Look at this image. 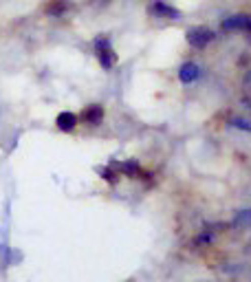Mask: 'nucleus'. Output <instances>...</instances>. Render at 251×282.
<instances>
[{"instance_id":"f257e3e1","label":"nucleus","mask_w":251,"mask_h":282,"mask_svg":"<svg viewBox=\"0 0 251 282\" xmlns=\"http://www.w3.org/2000/svg\"><path fill=\"white\" fill-rule=\"evenodd\" d=\"M92 49H95V55L99 60V64H102V69L104 71H110V69H115V64H117V53L115 49H112V42H110V36H97L95 40H92Z\"/></svg>"},{"instance_id":"f03ea898","label":"nucleus","mask_w":251,"mask_h":282,"mask_svg":"<svg viewBox=\"0 0 251 282\" xmlns=\"http://www.w3.org/2000/svg\"><path fill=\"white\" fill-rule=\"evenodd\" d=\"M216 33L209 29V26L205 24H198V26H192V29L185 31V40H187V44L192 46V49H198L203 51L205 46H209L211 42H214Z\"/></svg>"},{"instance_id":"7ed1b4c3","label":"nucleus","mask_w":251,"mask_h":282,"mask_svg":"<svg viewBox=\"0 0 251 282\" xmlns=\"http://www.w3.org/2000/svg\"><path fill=\"white\" fill-rule=\"evenodd\" d=\"M145 11H148L150 18H161V20H181L183 18V11L176 9L174 5L165 3V0H150Z\"/></svg>"},{"instance_id":"20e7f679","label":"nucleus","mask_w":251,"mask_h":282,"mask_svg":"<svg viewBox=\"0 0 251 282\" xmlns=\"http://www.w3.org/2000/svg\"><path fill=\"white\" fill-rule=\"evenodd\" d=\"M251 22V13H234V16L225 18L221 22V29L227 31V33H234V31H247V26Z\"/></svg>"},{"instance_id":"39448f33","label":"nucleus","mask_w":251,"mask_h":282,"mask_svg":"<svg viewBox=\"0 0 251 282\" xmlns=\"http://www.w3.org/2000/svg\"><path fill=\"white\" fill-rule=\"evenodd\" d=\"M79 117H82V122H84V124L99 126V124H102V119H104V106H99V104H90V106H86Z\"/></svg>"},{"instance_id":"423d86ee","label":"nucleus","mask_w":251,"mask_h":282,"mask_svg":"<svg viewBox=\"0 0 251 282\" xmlns=\"http://www.w3.org/2000/svg\"><path fill=\"white\" fill-rule=\"evenodd\" d=\"M77 122H79V117L75 115V112H71V110H62L55 117V126L62 132H73L77 128Z\"/></svg>"},{"instance_id":"0eeeda50","label":"nucleus","mask_w":251,"mask_h":282,"mask_svg":"<svg viewBox=\"0 0 251 282\" xmlns=\"http://www.w3.org/2000/svg\"><path fill=\"white\" fill-rule=\"evenodd\" d=\"M198 77H201V66L196 62H185L181 69H178V79H181L183 84H192V82H196Z\"/></svg>"},{"instance_id":"6e6552de","label":"nucleus","mask_w":251,"mask_h":282,"mask_svg":"<svg viewBox=\"0 0 251 282\" xmlns=\"http://www.w3.org/2000/svg\"><path fill=\"white\" fill-rule=\"evenodd\" d=\"M71 9V0H49L44 5V13L51 18H62Z\"/></svg>"},{"instance_id":"1a4fd4ad","label":"nucleus","mask_w":251,"mask_h":282,"mask_svg":"<svg viewBox=\"0 0 251 282\" xmlns=\"http://www.w3.org/2000/svg\"><path fill=\"white\" fill-rule=\"evenodd\" d=\"M115 167L119 172H123L125 177L130 179H137L139 174H141V165L137 163V161H123V163H115Z\"/></svg>"},{"instance_id":"9d476101","label":"nucleus","mask_w":251,"mask_h":282,"mask_svg":"<svg viewBox=\"0 0 251 282\" xmlns=\"http://www.w3.org/2000/svg\"><path fill=\"white\" fill-rule=\"evenodd\" d=\"M97 174H99V177H102L104 181H108L110 185H115V183H117V174L112 172L110 167H97Z\"/></svg>"},{"instance_id":"9b49d317","label":"nucleus","mask_w":251,"mask_h":282,"mask_svg":"<svg viewBox=\"0 0 251 282\" xmlns=\"http://www.w3.org/2000/svg\"><path fill=\"white\" fill-rule=\"evenodd\" d=\"M229 126H234V128H238V130H247V132H251V124L244 122V119H240V117H231V119H229Z\"/></svg>"},{"instance_id":"f8f14e48","label":"nucleus","mask_w":251,"mask_h":282,"mask_svg":"<svg viewBox=\"0 0 251 282\" xmlns=\"http://www.w3.org/2000/svg\"><path fill=\"white\" fill-rule=\"evenodd\" d=\"M249 223H251V212H240L234 220L236 227H242V225H249Z\"/></svg>"},{"instance_id":"ddd939ff","label":"nucleus","mask_w":251,"mask_h":282,"mask_svg":"<svg viewBox=\"0 0 251 282\" xmlns=\"http://www.w3.org/2000/svg\"><path fill=\"white\" fill-rule=\"evenodd\" d=\"M244 84H247V86H249V84H251V71H249V73H247V77H244Z\"/></svg>"},{"instance_id":"4468645a","label":"nucleus","mask_w":251,"mask_h":282,"mask_svg":"<svg viewBox=\"0 0 251 282\" xmlns=\"http://www.w3.org/2000/svg\"><path fill=\"white\" fill-rule=\"evenodd\" d=\"M247 33H251V22H249V26H247Z\"/></svg>"}]
</instances>
